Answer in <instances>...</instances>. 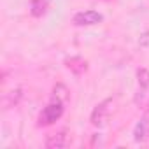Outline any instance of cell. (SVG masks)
Segmentation results:
<instances>
[{
	"instance_id": "1",
	"label": "cell",
	"mask_w": 149,
	"mask_h": 149,
	"mask_svg": "<svg viewBox=\"0 0 149 149\" xmlns=\"http://www.w3.org/2000/svg\"><path fill=\"white\" fill-rule=\"evenodd\" d=\"M114 111H116V100H114V98H107V100L100 102V104L93 109V112H91V123H93L95 126L105 125V123L109 121V118L114 114Z\"/></svg>"
},
{
	"instance_id": "2",
	"label": "cell",
	"mask_w": 149,
	"mask_h": 149,
	"mask_svg": "<svg viewBox=\"0 0 149 149\" xmlns=\"http://www.w3.org/2000/svg\"><path fill=\"white\" fill-rule=\"evenodd\" d=\"M63 114V102L60 100H53L49 105L44 107V111L39 116V125L46 126V125H53L54 121H58Z\"/></svg>"
},
{
	"instance_id": "3",
	"label": "cell",
	"mask_w": 149,
	"mask_h": 149,
	"mask_svg": "<svg viewBox=\"0 0 149 149\" xmlns=\"http://www.w3.org/2000/svg\"><path fill=\"white\" fill-rule=\"evenodd\" d=\"M70 142H72L70 133H68L67 130H60V132H56V133L47 135V139H46V147H47V149H61V147L70 146Z\"/></svg>"
},
{
	"instance_id": "4",
	"label": "cell",
	"mask_w": 149,
	"mask_h": 149,
	"mask_svg": "<svg viewBox=\"0 0 149 149\" xmlns=\"http://www.w3.org/2000/svg\"><path fill=\"white\" fill-rule=\"evenodd\" d=\"M104 19V16L97 11H83V13H77L74 16V23L79 25V26H90V25H97Z\"/></svg>"
},
{
	"instance_id": "5",
	"label": "cell",
	"mask_w": 149,
	"mask_h": 149,
	"mask_svg": "<svg viewBox=\"0 0 149 149\" xmlns=\"http://www.w3.org/2000/svg\"><path fill=\"white\" fill-rule=\"evenodd\" d=\"M147 137H149V114H144L133 128V139L137 142H142Z\"/></svg>"
},
{
	"instance_id": "6",
	"label": "cell",
	"mask_w": 149,
	"mask_h": 149,
	"mask_svg": "<svg viewBox=\"0 0 149 149\" xmlns=\"http://www.w3.org/2000/svg\"><path fill=\"white\" fill-rule=\"evenodd\" d=\"M65 65H67V68H68V70H72L74 74H77V76H81V74H83V72H86V68H88V63H86L83 58H79V56L67 60V61H65Z\"/></svg>"
},
{
	"instance_id": "7",
	"label": "cell",
	"mask_w": 149,
	"mask_h": 149,
	"mask_svg": "<svg viewBox=\"0 0 149 149\" xmlns=\"http://www.w3.org/2000/svg\"><path fill=\"white\" fill-rule=\"evenodd\" d=\"M137 81L142 95H149V70L147 68H139L137 70Z\"/></svg>"
},
{
	"instance_id": "8",
	"label": "cell",
	"mask_w": 149,
	"mask_h": 149,
	"mask_svg": "<svg viewBox=\"0 0 149 149\" xmlns=\"http://www.w3.org/2000/svg\"><path fill=\"white\" fill-rule=\"evenodd\" d=\"M47 6H49V0H32V14L33 16H42L46 11H47Z\"/></svg>"
},
{
	"instance_id": "9",
	"label": "cell",
	"mask_w": 149,
	"mask_h": 149,
	"mask_svg": "<svg viewBox=\"0 0 149 149\" xmlns=\"http://www.w3.org/2000/svg\"><path fill=\"white\" fill-rule=\"evenodd\" d=\"M19 97H21V90H16V91H9V93H6V95H4V107L7 109V107L14 105V104L19 100Z\"/></svg>"
},
{
	"instance_id": "10",
	"label": "cell",
	"mask_w": 149,
	"mask_h": 149,
	"mask_svg": "<svg viewBox=\"0 0 149 149\" xmlns=\"http://www.w3.org/2000/svg\"><path fill=\"white\" fill-rule=\"evenodd\" d=\"M68 98V91H67V88L65 86H61V84H58L56 88H54V95H53V100H60V102H65Z\"/></svg>"
},
{
	"instance_id": "11",
	"label": "cell",
	"mask_w": 149,
	"mask_h": 149,
	"mask_svg": "<svg viewBox=\"0 0 149 149\" xmlns=\"http://www.w3.org/2000/svg\"><path fill=\"white\" fill-rule=\"evenodd\" d=\"M140 46L142 47H149V33H144L140 37Z\"/></svg>"
}]
</instances>
